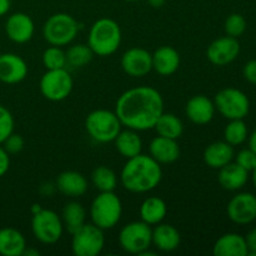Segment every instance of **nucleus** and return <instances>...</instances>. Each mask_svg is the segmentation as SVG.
Here are the masks:
<instances>
[{"instance_id": "423d86ee", "label": "nucleus", "mask_w": 256, "mask_h": 256, "mask_svg": "<svg viewBox=\"0 0 256 256\" xmlns=\"http://www.w3.org/2000/svg\"><path fill=\"white\" fill-rule=\"evenodd\" d=\"M79 22L68 12H56L46 19L42 25V36L49 45L66 46L79 34Z\"/></svg>"}, {"instance_id": "20e7f679", "label": "nucleus", "mask_w": 256, "mask_h": 256, "mask_svg": "<svg viewBox=\"0 0 256 256\" xmlns=\"http://www.w3.org/2000/svg\"><path fill=\"white\" fill-rule=\"evenodd\" d=\"M92 222L102 230L118 225L122 215V202L114 192H102L94 198L89 210Z\"/></svg>"}, {"instance_id": "79ce46f5", "label": "nucleus", "mask_w": 256, "mask_h": 256, "mask_svg": "<svg viewBox=\"0 0 256 256\" xmlns=\"http://www.w3.org/2000/svg\"><path fill=\"white\" fill-rule=\"evenodd\" d=\"M248 139H249V149L256 154V129L248 136Z\"/></svg>"}, {"instance_id": "4c0bfd02", "label": "nucleus", "mask_w": 256, "mask_h": 256, "mask_svg": "<svg viewBox=\"0 0 256 256\" xmlns=\"http://www.w3.org/2000/svg\"><path fill=\"white\" fill-rule=\"evenodd\" d=\"M242 75L250 84L256 85V59L250 60L242 68Z\"/></svg>"}, {"instance_id": "aec40b11", "label": "nucleus", "mask_w": 256, "mask_h": 256, "mask_svg": "<svg viewBox=\"0 0 256 256\" xmlns=\"http://www.w3.org/2000/svg\"><path fill=\"white\" fill-rule=\"evenodd\" d=\"M152 242L159 252H172L182 244V235L174 225L160 222L152 228Z\"/></svg>"}, {"instance_id": "7ed1b4c3", "label": "nucleus", "mask_w": 256, "mask_h": 256, "mask_svg": "<svg viewBox=\"0 0 256 256\" xmlns=\"http://www.w3.org/2000/svg\"><path fill=\"white\" fill-rule=\"evenodd\" d=\"M122 32L120 25L110 18H100L92 25L88 45L98 56H110L120 48Z\"/></svg>"}, {"instance_id": "9d476101", "label": "nucleus", "mask_w": 256, "mask_h": 256, "mask_svg": "<svg viewBox=\"0 0 256 256\" xmlns=\"http://www.w3.org/2000/svg\"><path fill=\"white\" fill-rule=\"evenodd\" d=\"M215 109L228 120L244 119L250 112V100L242 90L225 88L214 98Z\"/></svg>"}, {"instance_id": "1a4fd4ad", "label": "nucleus", "mask_w": 256, "mask_h": 256, "mask_svg": "<svg viewBox=\"0 0 256 256\" xmlns=\"http://www.w3.org/2000/svg\"><path fill=\"white\" fill-rule=\"evenodd\" d=\"M74 88V80L68 72L64 69L46 70L40 78L39 89L42 96L52 102H59L69 98Z\"/></svg>"}, {"instance_id": "2f4dec72", "label": "nucleus", "mask_w": 256, "mask_h": 256, "mask_svg": "<svg viewBox=\"0 0 256 256\" xmlns=\"http://www.w3.org/2000/svg\"><path fill=\"white\" fill-rule=\"evenodd\" d=\"M249 136V130L244 119L230 120L224 129V140L232 146H238L245 142Z\"/></svg>"}, {"instance_id": "7c9ffc66", "label": "nucleus", "mask_w": 256, "mask_h": 256, "mask_svg": "<svg viewBox=\"0 0 256 256\" xmlns=\"http://www.w3.org/2000/svg\"><path fill=\"white\" fill-rule=\"evenodd\" d=\"M68 65L75 69L86 66L94 58V52L88 44H74L65 52Z\"/></svg>"}, {"instance_id": "6ab92c4d", "label": "nucleus", "mask_w": 256, "mask_h": 256, "mask_svg": "<svg viewBox=\"0 0 256 256\" xmlns=\"http://www.w3.org/2000/svg\"><path fill=\"white\" fill-rule=\"evenodd\" d=\"M152 70L162 76L175 74L180 66V54L175 48L162 45L152 54Z\"/></svg>"}, {"instance_id": "f3484780", "label": "nucleus", "mask_w": 256, "mask_h": 256, "mask_svg": "<svg viewBox=\"0 0 256 256\" xmlns=\"http://www.w3.org/2000/svg\"><path fill=\"white\" fill-rule=\"evenodd\" d=\"M214 100L209 99L206 95H194L188 100L185 105V114L188 119L195 125H206L215 116Z\"/></svg>"}, {"instance_id": "a18cd8bd", "label": "nucleus", "mask_w": 256, "mask_h": 256, "mask_svg": "<svg viewBox=\"0 0 256 256\" xmlns=\"http://www.w3.org/2000/svg\"><path fill=\"white\" fill-rule=\"evenodd\" d=\"M252 182H254V186L256 188V165L254 166V169L252 170Z\"/></svg>"}, {"instance_id": "bb28decb", "label": "nucleus", "mask_w": 256, "mask_h": 256, "mask_svg": "<svg viewBox=\"0 0 256 256\" xmlns=\"http://www.w3.org/2000/svg\"><path fill=\"white\" fill-rule=\"evenodd\" d=\"M140 219L150 226L160 224L164 222L168 214V205L162 198L149 196L144 199L139 209Z\"/></svg>"}, {"instance_id": "39448f33", "label": "nucleus", "mask_w": 256, "mask_h": 256, "mask_svg": "<svg viewBox=\"0 0 256 256\" xmlns=\"http://www.w3.org/2000/svg\"><path fill=\"white\" fill-rule=\"evenodd\" d=\"M122 129V122L112 110H92L85 118V130L94 142L100 144L114 142Z\"/></svg>"}, {"instance_id": "a878e982", "label": "nucleus", "mask_w": 256, "mask_h": 256, "mask_svg": "<svg viewBox=\"0 0 256 256\" xmlns=\"http://www.w3.org/2000/svg\"><path fill=\"white\" fill-rule=\"evenodd\" d=\"M26 249L25 236L14 228L0 229V255L22 256Z\"/></svg>"}, {"instance_id": "72a5a7b5", "label": "nucleus", "mask_w": 256, "mask_h": 256, "mask_svg": "<svg viewBox=\"0 0 256 256\" xmlns=\"http://www.w3.org/2000/svg\"><path fill=\"white\" fill-rule=\"evenodd\" d=\"M224 29L226 35L232 38H239L246 30V20L242 16V14H238V12H232L229 16L226 18L224 24Z\"/></svg>"}, {"instance_id": "ddd939ff", "label": "nucleus", "mask_w": 256, "mask_h": 256, "mask_svg": "<svg viewBox=\"0 0 256 256\" xmlns=\"http://www.w3.org/2000/svg\"><path fill=\"white\" fill-rule=\"evenodd\" d=\"M240 54V42L236 38L226 35L210 42L206 49V58L215 66H225L234 62Z\"/></svg>"}, {"instance_id": "f704fd0d", "label": "nucleus", "mask_w": 256, "mask_h": 256, "mask_svg": "<svg viewBox=\"0 0 256 256\" xmlns=\"http://www.w3.org/2000/svg\"><path fill=\"white\" fill-rule=\"evenodd\" d=\"M14 116L6 108L0 105V145L14 132Z\"/></svg>"}, {"instance_id": "f03ea898", "label": "nucleus", "mask_w": 256, "mask_h": 256, "mask_svg": "<svg viewBox=\"0 0 256 256\" xmlns=\"http://www.w3.org/2000/svg\"><path fill=\"white\" fill-rule=\"evenodd\" d=\"M162 179V165L150 155L139 154L126 159L120 172V182L125 190L145 194L159 186Z\"/></svg>"}, {"instance_id": "a19ab883", "label": "nucleus", "mask_w": 256, "mask_h": 256, "mask_svg": "<svg viewBox=\"0 0 256 256\" xmlns=\"http://www.w3.org/2000/svg\"><path fill=\"white\" fill-rule=\"evenodd\" d=\"M10 10V0H0V16H4Z\"/></svg>"}, {"instance_id": "4be33fe9", "label": "nucleus", "mask_w": 256, "mask_h": 256, "mask_svg": "<svg viewBox=\"0 0 256 256\" xmlns=\"http://www.w3.org/2000/svg\"><path fill=\"white\" fill-rule=\"evenodd\" d=\"M249 180V172L236 162H229L220 168L218 174V182L228 192H238L246 185Z\"/></svg>"}, {"instance_id": "b1692460", "label": "nucleus", "mask_w": 256, "mask_h": 256, "mask_svg": "<svg viewBox=\"0 0 256 256\" xmlns=\"http://www.w3.org/2000/svg\"><path fill=\"white\" fill-rule=\"evenodd\" d=\"M234 156V146H232L225 140L224 142H212L205 148L204 152H202V159H204L205 164L212 169L216 170L232 162Z\"/></svg>"}, {"instance_id": "473e14b6", "label": "nucleus", "mask_w": 256, "mask_h": 256, "mask_svg": "<svg viewBox=\"0 0 256 256\" xmlns=\"http://www.w3.org/2000/svg\"><path fill=\"white\" fill-rule=\"evenodd\" d=\"M42 62L46 70L64 69L68 66L65 50H62V46H54V45H50L44 50L42 55Z\"/></svg>"}, {"instance_id": "2eb2a0df", "label": "nucleus", "mask_w": 256, "mask_h": 256, "mask_svg": "<svg viewBox=\"0 0 256 256\" xmlns=\"http://www.w3.org/2000/svg\"><path fill=\"white\" fill-rule=\"evenodd\" d=\"M29 68L20 55L14 52L0 54V82L8 85L22 82L28 76Z\"/></svg>"}, {"instance_id": "6e6552de", "label": "nucleus", "mask_w": 256, "mask_h": 256, "mask_svg": "<svg viewBox=\"0 0 256 256\" xmlns=\"http://www.w3.org/2000/svg\"><path fill=\"white\" fill-rule=\"evenodd\" d=\"M152 228L146 222L142 220L132 222L120 230L119 245L128 254L142 255L152 248Z\"/></svg>"}, {"instance_id": "0eeeda50", "label": "nucleus", "mask_w": 256, "mask_h": 256, "mask_svg": "<svg viewBox=\"0 0 256 256\" xmlns=\"http://www.w3.org/2000/svg\"><path fill=\"white\" fill-rule=\"evenodd\" d=\"M32 232L35 239L44 245H52L59 242L64 232L62 216L54 210L42 209L32 214Z\"/></svg>"}, {"instance_id": "49530a36", "label": "nucleus", "mask_w": 256, "mask_h": 256, "mask_svg": "<svg viewBox=\"0 0 256 256\" xmlns=\"http://www.w3.org/2000/svg\"><path fill=\"white\" fill-rule=\"evenodd\" d=\"M124 2H139V0H124Z\"/></svg>"}, {"instance_id": "a211bd4d", "label": "nucleus", "mask_w": 256, "mask_h": 256, "mask_svg": "<svg viewBox=\"0 0 256 256\" xmlns=\"http://www.w3.org/2000/svg\"><path fill=\"white\" fill-rule=\"evenodd\" d=\"M55 188L65 196L76 199L88 192V180L82 172H75V170H66L58 175Z\"/></svg>"}, {"instance_id": "5701e85b", "label": "nucleus", "mask_w": 256, "mask_h": 256, "mask_svg": "<svg viewBox=\"0 0 256 256\" xmlns=\"http://www.w3.org/2000/svg\"><path fill=\"white\" fill-rule=\"evenodd\" d=\"M212 254L215 256H248L249 250L245 236L236 232L222 235L212 246Z\"/></svg>"}, {"instance_id": "e433bc0d", "label": "nucleus", "mask_w": 256, "mask_h": 256, "mask_svg": "<svg viewBox=\"0 0 256 256\" xmlns=\"http://www.w3.org/2000/svg\"><path fill=\"white\" fill-rule=\"evenodd\" d=\"M235 162L239 164L240 166L244 168L248 172H252L256 165V154L252 150H250L249 148L248 149H242L235 155Z\"/></svg>"}, {"instance_id": "4468645a", "label": "nucleus", "mask_w": 256, "mask_h": 256, "mask_svg": "<svg viewBox=\"0 0 256 256\" xmlns=\"http://www.w3.org/2000/svg\"><path fill=\"white\" fill-rule=\"evenodd\" d=\"M122 72L132 78H142L152 70V52L144 48H130L120 60Z\"/></svg>"}, {"instance_id": "37998d69", "label": "nucleus", "mask_w": 256, "mask_h": 256, "mask_svg": "<svg viewBox=\"0 0 256 256\" xmlns=\"http://www.w3.org/2000/svg\"><path fill=\"white\" fill-rule=\"evenodd\" d=\"M148 2H149L150 6L154 8V9H160V8L164 6L166 0H148Z\"/></svg>"}, {"instance_id": "c03bdc74", "label": "nucleus", "mask_w": 256, "mask_h": 256, "mask_svg": "<svg viewBox=\"0 0 256 256\" xmlns=\"http://www.w3.org/2000/svg\"><path fill=\"white\" fill-rule=\"evenodd\" d=\"M22 255H28V256H39L40 252L38 249H32V248H28L24 250V254Z\"/></svg>"}, {"instance_id": "c756f323", "label": "nucleus", "mask_w": 256, "mask_h": 256, "mask_svg": "<svg viewBox=\"0 0 256 256\" xmlns=\"http://www.w3.org/2000/svg\"><path fill=\"white\" fill-rule=\"evenodd\" d=\"M92 185L102 192H114L118 186V176L115 172L105 165L95 168L92 172Z\"/></svg>"}, {"instance_id": "f8f14e48", "label": "nucleus", "mask_w": 256, "mask_h": 256, "mask_svg": "<svg viewBox=\"0 0 256 256\" xmlns=\"http://www.w3.org/2000/svg\"><path fill=\"white\" fill-rule=\"evenodd\" d=\"M226 214L234 224H252L256 219V196L248 192H239L230 199Z\"/></svg>"}, {"instance_id": "c85d7f7f", "label": "nucleus", "mask_w": 256, "mask_h": 256, "mask_svg": "<svg viewBox=\"0 0 256 256\" xmlns=\"http://www.w3.org/2000/svg\"><path fill=\"white\" fill-rule=\"evenodd\" d=\"M154 129L159 136L178 140L184 132V124L175 114L164 112L158 119Z\"/></svg>"}, {"instance_id": "9b49d317", "label": "nucleus", "mask_w": 256, "mask_h": 256, "mask_svg": "<svg viewBox=\"0 0 256 256\" xmlns=\"http://www.w3.org/2000/svg\"><path fill=\"white\" fill-rule=\"evenodd\" d=\"M72 235V252L75 256H98L104 250V230L92 222H86Z\"/></svg>"}, {"instance_id": "393cba45", "label": "nucleus", "mask_w": 256, "mask_h": 256, "mask_svg": "<svg viewBox=\"0 0 256 256\" xmlns=\"http://www.w3.org/2000/svg\"><path fill=\"white\" fill-rule=\"evenodd\" d=\"M112 142L115 144L116 152L125 159H130V158L142 154V140L136 130L129 129V128L122 129Z\"/></svg>"}, {"instance_id": "412c9836", "label": "nucleus", "mask_w": 256, "mask_h": 256, "mask_svg": "<svg viewBox=\"0 0 256 256\" xmlns=\"http://www.w3.org/2000/svg\"><path fill=\"white\" fill-rule=\"evenodd\" d=\"M149 155L160 165L172 164L180 158V146L178 140L158 135L150 142Z\"/></svg>"}, {"instance_id": "cd10ccee", "label": "nucleus", "mask_w": 256, "mask_h": 256, "mask_svg": "<svg viewBox=\"0 0 256 256\" xmlns=\"http://www.w3.org/2000/svg\"><path fill=\"white\" fill-rule=\"evenodd\" d=\"M62 224H64V229H66L70 234H72L78 229H80L82 225L86 224V210L82 206V202L72 200V202H66L62 208Z\"/></svg>"}, {"instance_id": "ea45409f", "label": "nucleus", "mask_w": 256, "mask_h": 256, "mask_svg": "<svg viewBox=\"0 0 256 256\" xmlns=\"http://www.w3.org/2000/svg\"><path fill=\"white\" fill-rule=\"evenodd\" d=\"M245 242H246L248 250H249L248 255L256 256V228L248 232V235L245 236Z\"/></svg>"}, {"instance_id": "dca6fc26", "label": "nucleus", "mask_w": 256, "mask_h": 256, "mask_svg": "<svg viewBox=\"0 0 256 256\" xmlns=\"http://www.w3.org/2000/svg\"><path fill=\"white\" fill-rule=\"evenodd\" d=\"M5 32L12 42L25 44L34 36L35 24L30 15L22 12H14L5 22Z\"/></svg>"}, {"instance_id": "58836bf2", "label": "nucleus", "mask_w": 256, "mask_h": 256, "mask_svg": "<svg viewBox=\"0 0 256 256\" xmlns=\"http://www.w3.org/2000/svg\"><path fill=\"white\" fill-rule=\"evenodd\" d=\"M10 168V155L2 146H0V178L4 176Z\"/></svg>"}, {"instance_id": "f257e3e1", "label": "nucleus", "mask_w": 256, "mask_h": 256, "mask_svg": "<svg viewBox=\"0 0 256 256\" xmlns=\"http://www.w3.org/2000/svg\"><path fill=\"white\" fill-rule=\"evenodd\" d=\"M114 112L122 126L146 132L154 129L159 116L164 112V99L155 88L135 86L118 98Z\"/></svg>"}, {"instance_id": "c9c22d12", "label": "nucleus", "mask_w": 256, "mask_h": 256, "mask_svg": "<svg viewBox=\"0 0 256 256\" xmlns=\"http://www.w3.org/2000/svg\"><path fill=\"white\" fill-rule=\"evenodd\" d=\"M2 148L9 152V155H15V154H19L25 146V140L24 138L20 134H15L14 132L4 140L2 142Z\"/></svg>"}]
</instances>
